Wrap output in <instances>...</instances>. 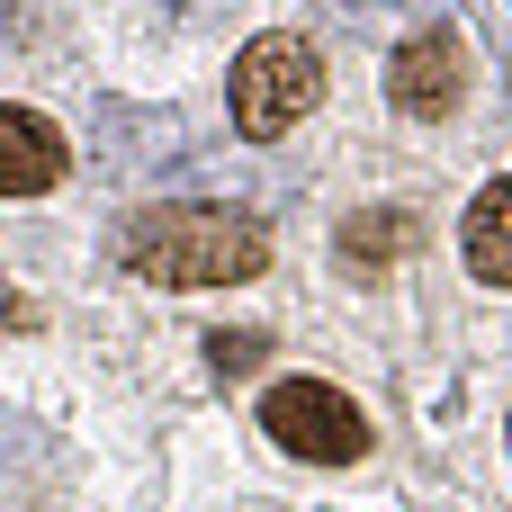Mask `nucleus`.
Here are the masks:
<instances>
[{"instance_id": "nucleus-7", "label": "nucleus", "mask_w": 512, "mask_h": 512, "mask_svg": "<svg viewBox=\"0 0 512 512\" xmlns=\"http://www.w3.org/2000/svg\"><path fill=\"white\" fill-rule=\"evenodd\" d=\"M405 243H414V225H405L396 207H378V216H351V225H342V270H387Z\"/></svg>"}, {"instance_id": "nucleus-4", "label": "nucleus", "mask_w": 512, "mask_h": 512, "mask_svg": "<svg viewBox=\"0 0 512 512\" xmlns=\"http://www.w3.org/2000/svg\"><path fill=\"white\" fill-rule=\"evenodd\" d=\"M396 108L405 117H450L459 108V90H468V45L450 36V27H423L405 54H396Z\"/></svg>"}, {"instance_id": "nucleus-8", "label": "nucleus", "mask_w": 512, "mask_h": 512, "mask_svg": "<svg viewBox=\"0 0 512 512\" xmlns=\"http://www.w3.org/2000/svg\"><path fill=\"white\" fill-rule=\"evenodd\" d=\"M207 351H216V369H225V378H243V369L261 360V333H216Z\"/></svg>"}, {"instance_id": "nucleus-2", "label": "nucleus", "mask_w": 512, "mask_h": 512, "mask_svg": "<svg viewBox=\"0 0 512 512\" xmlns=\"http://www.w3.org/2000/svg\"><path fill=\"white\" fill-rule=\"evenodd\" d=\"M315 99H324V63H315L306 36L279 27V36L243 45V63H234V126L243 135H288Z\"/></svg>"}, {"instance_id": "nucleus-1", "label": "nucleus", "mask_w": 512, "mask_h": 512, "mask_svg": "<svg viewBox=\"0 0 512 512\" xmlns=\"http://www.w3.org/2000/svg\"><path fill=\"white\" fill-rule=\"evenodd\" d=\"M126 270L162 288H234L270 270V225L243 207H144L126 225Z\"/></svg>"}, {"instance_id": "nucleus-9", "label": "nucleus", "mask_w": 512, "mask_h": 512, "mask_svg": "<svg viewBox=\"0 0 512 512\" xmlns=\"http://www.w3.org/2000/svg\"><path fill=\"white\" fill-rule=\"evenodd\" d=\"M18 324H36V306H27V297H9V288H0V333H18Z\"/></svg>"}, {"instance_id": "nucleus-3", "label": "nucleus", "mask_w": 512, "mask_h": 512, "mask_svg": "<svg viewBox=\"0 0 512 512\" xmlns=\"http://www.w3.org/2000/svg\"><path fill=\"white\" fill-rule=\"evenodd\" d=\"M261 423H270L279 450H297V459H315V468H351V459L369 450V414H360L342 387H324V378H279L270 405H261Z\"/></svg>"}, {"instance_id": "nucleus-5", "label": "nucleus", "mask_w": 512, "mask_h": 512, "mask_svg": "<svg viewBox=\"0 0 512 512\" xmlns=\"http://www.w3.org/2000/svg\"><path fill=\"white\" fill-rule=\"evenodd\" d=\"M63 180V135L36 108H0V198H36Z\"/></svg>"}, {"instance_id": "nucleus-6", "label": "nucleus", "mask_w": 512, "mask_h": 512, "mask_svg": "<svg viewBox=\"0 0 512 512\" xmlns=\"http://www.w3.org/2000/svg\"><path fill=\"white\" fill-rule=\"evenodd\" d=\"M468 270H477L486 288L512 279V180H486L477 207H468Z\"/></svg>"}]
</instances>
